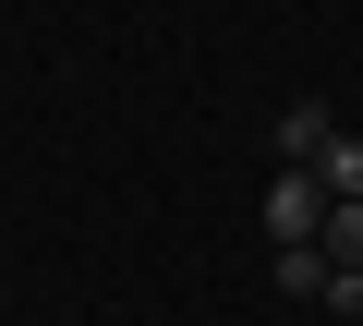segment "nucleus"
I'll return each instance as SVG.
<instances>
[{
  "instance_id": "20e7f679",
  "label": "nucleus",
  "mask_w": 363,
  "mask_h": 326,
  "mask_svg": "<svg viewBox=\"0 0 363 326\" xmlns=\"http://www.w3.org/2000/svg\"><path fill=\"white\" fill-rule=\"evenodd\" d=\"M315 182H327V206H363V133H327Z\"/></svg>"
},
{
  "instance_id": "39448f33",
  "label": "nucleus",
  "mask_w": 363,
  "mask_h": 326,
  "mask_svg": "<svg viewBox=\"0 0 363 326\" xmlns=\"http://www.w3.org/2000/svg\"><path fill=\"white\" fill-rule=\"evenodd\" d=\"M315 254H327V266H363V206H327V230H315Z\"/></svg>"
},
{
  "instance_id": "f257e3e1",
  "label": "nucleus",
  "mask_w": 363,
  "mask_h": 326,
  "mask_svg": "<svg viewBox=\"0 0 363 326\" xmlns=\"http://www.w3.org/2000/svg\"><path fill=\"white\" fill-rule=\"evenodd\" d=\"M315 230H327V182L315 170H279L267 182V242H315Z\"/></svg>"
},
{
  "instance_id": "423d86ee",
  "label": "nucleus",
  "mask_w": 363,
  "mask_h": 326,
  "mask_svg": "<svg viewBox=\"0 0 363 326\" xmlns=\"http://www.w3.org/2000/svg\"><path fill=\"white\" fill-rule=\"evenodd\" d=\"M315 302H327V314H351V326H363V266H327V290H315Z\"/></svg>"
},
{
  "instance_id": "7ed1b4c3",
  "label": "nucleus",
  "mask_w": 363,
  "mask_h": 326,
  "mask_svg": "<svg viewBox=\"0 0 363 326\" xmlns=\"http://www.w3.org/2000/svg\"><path fill=\"white\" fill-rule=\"evenodd\" d=\"M267 290L315 302V290H327V254H315V242H267Z\"/></svg>"
},
{
  "instance_id": "f03ea898",
  "label": "nucleus",
  "mask_w": 363,
  "mask_h": 326,
  "mask_svg": "<svg viewBox=\"0 0 363 326\" xmlns=\"http://www.w3.org/2000/svg\"><path fill=\"white\" fill-rule=\"evenodd\" d=\"M327 133H339V109H327V97H291V109H279V170H315Z\"/></svg>"
}]
</instances>
